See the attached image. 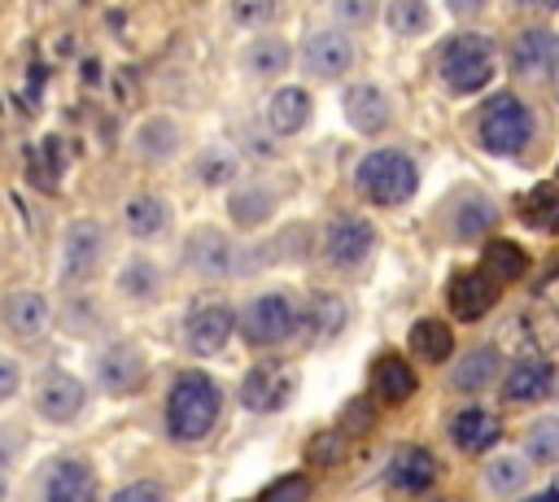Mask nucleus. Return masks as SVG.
<instances>
[{
  "label": "nucleus",
  "mask_w": 559,
  "mask_h": 502,
  "mask_svg": "<svg viewBox=\"0 0 559 502\" xmlns=\"http://www.w3.org/2000/svg\"><path fill=\"white\" fill-rule=\"evenodd\" d=\"M498 65H502V52L480 31H459L437 52V79H441V87L450 96H476V92H485L493 83Z\"/></svg>",
  "instance_id": "obj_1"
},
{
  "label": "nucleus",
  "mask_w": 559,
  "mask_h": 502,
  "mask_svg": "<svg viewBox=\"0 0 559 502\" xmlns=\"http://www.w3.org/2000/svg\"><path fill=\"white\" fill-rule=\"evenodd\" d=\"M472 135L493 157H520L537 140V113L520 92H493L480 105V113L472 122Z\"/></svg>",
  "instance_id": "obj_2"
},
{
  "label": "nucleus",
  "mask_w": 559,
  "mask_h": 502,
  "mask_svg": "<svg viewBox=\"0 0 559 502\" xmlns=\"http://www.w3.org/2000/svg\"><path fill=\"white\" fill-rule=\"evenodd\" d=\"M218 410H223V389L205 371H183L166 393V432H170V441L192 445V441L210 437V428L218 423Z\"/></svg>",
  "instance_id": "obj_3"
},
{
  "label": "nucleus",
  "mask_w": 559,
  "mask_h": 502,
  "mask_svg": "<svg viewBox=\"0 0 559 502\" xmlns=\"http://www.w3.org/2000/svg\"><path fill=\"white\" fill-rule=\"evenodd\" d=\"M354 188H358V196H367L371 205L393 210V205H406V201L419 192V166H415V157H411L406 148L384 144V148H371V153L358 157V166H354Z\"/></svg>",
  "instance_id": "obj_4"
},
{
  "label": "nucleus",
  "mask_w": 559,
  "mask_h": 502,
  "mask_svg": "<svg viewBox=\"0 0 559 502\" xmlns=\"http://www.w3.org/2000/svg\"><path fill=\"white\" fill-rule=\"evenodd\" d=\"M183 262L192 266V275L201 279H236L249 271H262L258 249H245L240 240H231L218 227H197L183 244Z\"/></svg>",
  "instance_id": "obj_5"
},
{
  "label": "nucleus",
  "mask_w": 559,
  "mask_h": 502,
  "mask_svg": "<svg viewBox=\"0 0 559 502\" xmlns=\"http://www.w3.org/2000/svg\"><path fill=\"white\" fill-rule=\"evenodd\" d=\"M301 327V310L288 292H258L245 310H240V336L253 349H271L284 345L293 332Z\"/></svg>",
  "instance_id": "obj_6"
},
{
  "label": "nucleus",
  "mask_w": 559,
  "mask_h": 502,
  "mask_svg": "<svg viewBox=\"0 0 559 502\" xmlns=\"http://www.w3.org/2000/svg\"><path fill=\"white\" fill-rule=\"evenodd\" d=\"M354 61H358V48H354L349 31H341V26H319V31H310V35L301 39V48H297V65H301V74L314 79V83H336V79H345V74L354 70Z\"/></svg>",
  "instance_id": "obj_7"
},
{
  "label": "nucleus",
  "mask_w": 559,
  "mask_h": 502,
  "mask_svg": "<svg viewBox=\"0 0 559 502\" xmlns=\"http://www.w3.org/2000/svg\"><path fill=\"white\" fill-rule=\"evenodd\" d=\"M109 253V236L96 218H70L61 231V279L66 284H87L100 275Z\"/></svg>",
  "instance_id": "obj_8"
},
{
  "label": "nucleus",
  "mask_w": 559,
  "mask_h": 502,
  "mask_svg": "<svg viewBox=\"0 0 559 502\" xmlns=\"http://www.w3.org/2000/svg\"><path fill=\"white\" fill-rule=\"evenodd\" d=\"M507 70L524 83H542L559 70V35L550 26H524L507 48Z\"/></svg>",
  "instance_id": "obj_9"
},
{
  "label": "nucleus",
  "mask_w": 559,
  "mask_h": 502,
  "mask_svg": "<svg viewBox=\"0 0 559 502\" xmlns=\"http://www.w3.org/2000/svg\"><path fill=\"white\" fill-rule=\"evenodd\" d=\"M341 113H345V122L358 131V135H384L389 127H393V96L380 87V83H371V79H362V83H349L345 92H341Z\"/></svg>",
  "instance_id": "obj_10"
},
{
  "label": "nucleus",
  "mask_w": 559,
  "mask_h": 502,
  "mask_svg": "<svg viewBox=\"0 0 559 502\" xmlns=\"http://www.w3.org/2000/svg\"><path fill=\"white\" fill-rule=\"evenodd\" d=\"M376 249V227L358 214H336L323 231V258L336 266V271H354L371 258Z\"/></svg>",
  "instance_id": "obj_11"
},
{
  "label": "nucleus",
  "mask_w": 559,
  "mask_h": 502,
  "mask_svg": "<svg viewBox=\"0 0 559 502\" xmlns=\"http://www.w3.org/2000/svg\"><path fill=\"white\" fill-rule=\"evenodd\" d=\"M498 389H502V402H511V406H537L550 393H559V375H555V362L550 358L524 354V358H515L507 367V375H502Z\"/></svg>",
  "instance_id": "obj_12"
},
{
  "label": "nucleus",
  "mask_w": 559,
  "mask_h": 502,
  "mask_svg": "<svg viewBox=\"0 0 559 502\" xmlns=\"http://www.w3.org/2000/svg\"><path fill=\"white\" fill-rule=\"evenodd\" d=\"M87 406V389L79 375L70 371H44V380L35 384V415L48 423H74Z\"/></svg>",
  "instance_id": "obj_13"
},
{
  "label": "nucleus",
  "mask_w": 559,
  "mask_h": 502,
  "mask_svg": "<svg viewBox=\"0 0 559 502\" xmlns=\"http://www.w3.org/2000/svg\"><path fill=\"white\" fill-rule=\"evenodd\" d=\"M236 327H240V319H236L223 301H205V306H197V310L188 314V323H183V345H188L197 358H214V354H223V345L236 336Z\"/></svg>",
  "instance_id": "obj_14"
},
{
  "label": "nucleus",
  "mask_w": 559,
  "mask_h": 502,
  "mask_svg": "<svg viewBox=\"0 0 559 502\" xmlns=\"http://www.w3.org/2000/svg\"><path fill=\"white\" fill-rule=\"evenodd\" d=\"M262 118H266V131H271V135L293 140V135H301V131L310 127V118H314V96H310L301 83H280V87L266 96Z\"/></svg>",
  "instance_id": "obj_15"
},
{
  "label": "nucleus",
  "mask_w": 559,
  "mask_h": 502,
  "mask_svg": "<svg viewBox=\"0 0 559 502\" xmlns=\"http://www.w3.org/2000/svg\"><path fill=\"white\" fill-rule=\"evenodd\" d=\"M498 288H502V284H498V279H493L485 266L454 275V279H450V288H445L450 314H454V319H463V323L485 319V314L493 310V301H498Z\"/></svg>",
  "instance_id": "obj_16"
},
{
  "label": "nucleus",
  "mask_w": 559,
  "mask_h": 502,
  "mask_svg": "<svg viewBox=\"0 0 559 502\" xmlns=\"http://www.w3.org/2000/svg\"><path fill=\"white\" fill-rule=\"evenodd\" d=\"M533 471H537V467L528 463L524 450H493V454L485 458V467H480V485H485L489 498L511 502V498H520V493L533 485Z\"/></svg>",
  "instance_id": "obj_17"
},
{
  "label": "nucleus",
  "mask_w": 559,
  "mask_h": 502,
  "mask_svg": "<svg viewBox=\"0 0 559 502\" xmlns=\"http://www.w3.org/2000/svg\"><path fill=\"white\" fill-rule=\"evenodd\" d=\"M96 384L114 397H127L144 384V354L131 340H114L100 358H96Z\"/></svg>",
  "instance_id": "obj_18"
},
{
  "label": "nucleus",
  "mask_w": 559,
  "mask_h": 502,
  "mask_svg": "<svg viewBox=\"0 0 559 502\" xmlns=\"http://www.w3.org/2000/svg\"><path fill=\"white\" fill-rule=\"evenodd\" d=\"M502 375H507L502 354H498L493 345H472L467 354H459V358H454V367H450V389H454V393L476 397V393H485V389L502 384Z\"/></svg>",
  "instance_id": "obj_19"
},
{
  "label": "nucleus",
  "mask_w": 559,
  "mask_h": 502,
  "mask_svg": "<svg viewBox=\"0 0 559 502\" xmlns=\"http://www.w3.org/2000/svg\"><path fill=\"white\" fill-rule=\"evenodd\" d=\"M288 393H293V380H288V371L275 367V362H258V367H249L245 380H240V406L253 410V415L280 410V406L288 402Z\"/></svg>",
  "instance_id": "obj_20"
},
{
  "label": "nucleus",
  "mask_w": 559,
  "mask_h": 502,
  "mask_svg": "<svg viewBox=\"0 0 559 502\" xmlns=\"http://www.w3.org/2000/svg\"><path fill=\"white\" fill-rule=\"evenodd\" d=\"M52 323V306L39 288H17L4 297V327L17 336V340H39Z\"/></svg>",
  "instance_id": "obj_21"
},
{
  "label": "nucleus",
  "mask_w": 559,
  "mask_h": 502,
  "mask_svg": "<svg viewBox=\"0 0 559 502\" xmlns=\"http://www.w3.org/2000/svg\"><path fill=\"white\" fill-rule=\"evenodd\" d=\"M437 454L432 450H424V445H402V450H393V458H389V467H384V476H389V485L397 489V493H424V489H432L437 485Z\"/></svg>",
  "instance_id": "obj_22"
},
{
  "label": "nucleus",
  "mask_w": 559,
  "mask_h": 502,
  "mask_svg": "<svg viewBox=\"0 0 559 502\" xmlns=\"http://www.w3.org/2000/svg\"><path fill=\"white\" fill-rule=\"evenodd\" d=\"M44 502H96V471L83 458H57L44 471Z\"/></svg>",
  "instance_id": "obj_23"
},
{
  "label": "nucleus",
  "mask_w": 559,
  "mask_h": 502,
  "mask_svg": "<svg viewBox=\"0 0 559 502\" xmlns=\"http://www.w3.org/2000/svg\"><path fill=\"white\" fill-rule=\"evenodd\" d=\"M498 437H502V423L489 406H463L450 419V441L463 454H485V450H493Z\"/></svg>",
  "instance_id": "obj_24"
},
{
  "label": "nucleus",
  "mask_w": 559,
  "mask_h": 502,
  "mask_svg": "<svg viewBox=\"0 0 559 502\" xmlns=\"http://www.w3.org/2000/svg\"><path fill=\"white\" fill-rule=\"evenodd\" d=\"M293 61H297L293 44H288L284 35H271V31L253 35V39L240 48V70L253 74V79H280Z\"/></svg>",
  "instance_id": "obj_25"
},
{
  "label": "nucleus",
  "mask_w": 559,
  "mask_h": 502,
  "mask_svg": "<svg viewBox=\"0 0 559 502\" xmlns=\"http://www.w3.org/2000/svg\"><path fill=\"white\" fill-rule=\"evenodd\" d=\"M498 227V205L485 196V192H463L450 210V236L459 244H472V240H485L489 231Z\"/></svg>",
  "instance_id": "obj_26"
},
{
  "label": "nucleus",
  "mask_w": 559,
  "mask_h": 502,
  "mask_svg": "<svg viewBox=\"0 0 559 502\" xmlns=\"http://www.w3.org/2000/svg\"><path fill=\"white\" fill-rule=\"evenodd\" d=\"M131 144H135V153L144 162H170L179 153V144H183V127L170 113H148V118H140Z\"/></svg>",
  "instance_id": "obj_27"
},
{
  "label": "nucleus",
  "mask_w": 559,
  "mask_h": 502,
  "mask_svg": "<svg viewBox=\"0 0 559 502\" xmlns=\"http://www.w3.org/2000/svg\"><path fill=\"white\" fill-rule=\"evenodd\" d=\"M227 214H231V223L245 227V231L262 227V223L275 214V188L262 183V179H245V183H236L231 196H227Z\"/></svg>",
  "instance_id": "obj_28"
},
{
  "label": "nucleus",
  "mask_w": 559,
  "mask_h": 502,
  "mask_svg": "<svg viewBox=\"0 0 559 502\" xmlns=\"http://www.w3.org/2000/svg\"><path fill=\"white\" fill-rule=\"evenodd\" d=\"M122 223H127V231H131L135 240H157V236H166V227H170V205H166L157 192H135V196H127V205H122Z\"/></svg>",
  "instance_id": "obj_29"
},
{
  "label": "nucleus",
  "mask_w": 559,
  "mask_h": 502,
  "mask_svg": "<svg viewBox=\"0 0 559 502\" xmlns=\"http://www.w3.org/2000/svg\"><path fill=\"white\" fill-rule=\"evenodd\" d=\"M520 450L528 454L533 467H559V415H555V410L533 415V419L524 423Z\"/></svg>",
  "instance_id": "obj_30"
},
{
  "label": "nucleus",
  "mask_w": 559,
  "mask_h": 502,
  "mask_svg": "<svg viewBox=\"0 0 559 502\" xmlns=\"http://www.w3.org/2000/svg\"><path fill=\"white\" fill-rule=\"evenodd\" d=\"M406 340H411V354L419 362H445L454 354V332L445 319H415Z\"/></svg>",
  "instance_id": "obj_31"
},
{
  "label": "nucleus",
  "mask_w": 559,
  "mask_h": 502,
  "mask_svg": "<svg viewBox=\"0 0 559 502\" xmlns=\"http://www.w3.org/2000/svg\"><path fill=\"white\" fill-rule=\"evenodd\" d=\"M415 384H419V375L411 371L406 358L384 354V358L376 362V397H380L384 406H402V402L415 393Z\"/></svg>",
  "instance_id": "obj_32"
},
{
  "label": "nucleus",
  "mask_w": 559,
  "mask_h": 502,
  "mask_svg": "<svg viewBox=\"0 0 559 502\" xmlns=\"http://www.w3.org/2000/svg\"><path fill=\"white\" fill-rule=\"evenodd\" d=\"M384 26L397 39H419L432 31V4L428 0H389L384 4Z\"/></svg>",
  "instance_id": "obj_33"
},
{
  "label": "nucleus",
  "mask_w": 559,
  "mask_h": 502,
  "mask_svg": "<svg viewBox=\"0 0 559 502\" xmlns=\"http://www.w3.org/2000/svg\"><path fill=\"white\" fill-rule=\"evenodd\" d=\"M118 288H122L127 301H140V306L157 301V292H162V271H157V262H153V258H127V266H122V275H118Z\"/></svg>",
  "instance_id": "obj_34"
},
{
  "label": "nucleus",
  "mask_w": 559,
  "mask_h": 502,
  "mask_svg": "<svg viewBox=\"0 0 559 502\" xmlns=\"http://www.w3.org/2000/svg\"><path fill=\"white\" fill-rule=\"evenodd\" d=\"M480 266H485L498 284H515V279L528 271V253H524L515 240H489L485 253H480Z\"/></svg>",
  "instance_id": "obj_35"
},
{
  "label": "nucleus",
  "mask_w": 559,
  "mask_h": 502,
  "mask_svg": "<svg viewBox=\"0 0 559 502\" xmlns=\"http://www.w3.org/2000/svg\"><path fill=\"white\" fill-rule=\"evenodd\" d=\"M192 170H197V179H201V183L223 188V183H231V179H236L240 162H236V148H227V144H210V148H201V153H197Z\"/></svg>",
  "instance_id": "obj_36"
},
{
  "label": "nucleus",
  "mask_w": 559,
  "mask_h": 502,
  "mask_svg": "<svg viewBox=\"0 0 559 502\" xmlns=\"http://www.w3.org/2000/svg\"><path fill=\"white\" fill-rule=\"evenodd\" d=\"M520 218L533 227V231H555L559 227V192L555 188H528L520 196Z\"/></svg>",
  "instance_id": "obj_37"
},
{
  "label": "nucleus",
  "mask_w": 559,
  "mask_h": 502,
  "mask_svg": "<svg viewBox=\"0 0 559 502\" xmlns=\"http://www.w3.org/2000/svg\"><path fill=\"white\" fill-rule=\"evenodd\" d=\"M328 13H332V22L341 26V31H367V26H376V17L384 13V4L380 0H328Z\"/></svg>",
  "instance_id": "obj_38"
},
{
  "label": "nucleus",
  "mask_w": 559,
  "mask_h": 502,
  "mask_svg": "<svg viewBox=\"0 0 559 502\" xmlns=\"http://www.w3.org/2000/svg\"><path fill=\"white\" fill-rule=\"evenodd\" d=\"M341 323H345V306H341V297L319 292V297L310 301V336L328 340V336H336V332H341Z\"/></svg>",
  "instance_id": "obj_39"
},
{
  "label": "nucleus",
  "mask_w": 559,
  "mask_h": 502,
  "mask_svg": "<svg viewBox=\"0 0 559 502\" xmlns=\"http://www.w3.org/2000/svg\"><path fill=\"white\" fill-rule=\"evenodd\" d=\"M280 17V0H231V22L245 31H266Z\"/></svg>",
  "instance_id": "obj_40"
},
{
  "label": "nucleus",
  "mask_w": 559,
  "mask_h": 502,
  "mask_svg": "<svg viewBox=\"0 0 559 502\" xmlns=\"http://www.w3.org/2000/svg\"><path fill=\"white\" fill-rule=\"evenodd\" d=\"M524 332H533V336H528L533 345H542V340L559 345V314H555L546 301H533V306L524 310Z\"/></svg>",
  "instance_id": "obj_41"
},
{
  "label": "nucleus",
  "mask_w": 559,
  "mask_h": 502,
  "mask_svg": "<svg viewBox=\"0 0 559 502\" xmlns=\"http://www.w3.org/2000/svg\"><path fill=\"white\" fill-rule=\"evenodd\" d=\"M306 498H310V480L297 476V471H288V476H280L275 485H266L258 502H306Z\"/></svg>",
  "instance_id": "obj_42"
},
{
  "label": "nucleus",
  "mask_w": 559,
  "mask_h": 502,
  "mask_svg": "<svg viewBox=\"0 0 559 502\" xmlns=\"http://www.w3.org/2000/svg\"><path fill=\"white\" fill-rule=\"evenodd\" d=\"M109 502H170V493L162 485H153V480H135V485H122Z\"/></svg>",
  "instance_id": "obj_43"
},
{
  "label": "nucleus",
  "mask_w": 559,
  "mask_h": 502,
  "mask_svg": "<svg viewBox=\"0 0 559 502\" xmlns=\"http://www.w3.org/2000/svg\"><path fill=\"white\" fill-rule=\"evenodd\" d=\"M17 384H22V367H17V358L0 354V402H9V397L17 393Z\"/></svg>",
  "instance_id": "obj_44"
},
{
  "label": "nucleus",
  "mask_w": 559,
  "mask_h": 502,
  "mask_svg": "<svg viewBox=\"0 0 559 502\" xmlns=\"http://www.w3.org/2000/svg\"><path fill=\"white\" fill-rule=\"evenodd\" d=\"M441 4H445L450 17H459V22H476L493 0H441Z\"/></svg>",
  "instance_id": "obj_45"
},
{
  "label": "nucleus",
  "mask_w": 559,
  "mask_h": 502,
  "mask_svg": "<svg viewBox=\"0 0 559 502\" xmlns=\"http://www.w3.org/2000/svg\"><path fill=\"white\" fill-rule=\"evenodd\" d=\"M515 4L528 13H559V0H515Z\"/></svg>",
  "instance_id": "obj_46"
},
{
  "label": "nucleus",
  "mask_w": 559,
  "mask_h": 502,
  "mask_svg": "<svg viewBox=\"0 0 559 502\" xmlns=\"http://www.w3.org/2000/svg\"><path fill=\"white\" fill-rule=\"evenodd\" d=\"M4 493H9V480H4V467H0V502H4Z\"/></svg>",
  "instance_id": "obj_47"
},
{
  "label": "nucleus",
  "mask_w": 559,
  "mask_h": 502,
  "mask_svg": "<svg viewBox=\"0 0 559 502\" xmlns=\"http://www.w3.org/2000/svg\"><path fill=\"white\" fill-rule=\"evenodd\" d=\"M537 502H559V493H546V498H537Z\"/></svg>",
  "instance_id": "obj_48"
},
{
  "label": "nucleus",
  "mask_w": 559,
  "mask_h": 502,
  "mask_svg": "<svg viewBox=\"0 0 559 502\" xmlns=\"http://www.w3.org/2000/svg\"><path fill=\"white\" fill-rule=\"evenodd\" d=\"M441 502H454V498H441Z\"/></svg>",
  "instance_id": "obj_49"
},
{
  "label": "nucleus",
  "mask_w": 559,
  "mask_h": 502,
  "mask_svg": "<svg viewBox=\"0 0 559 502\" xmlns=\"http://www.w3.org/2000/svg\"><path fill=\"white\" fill-rule=\"evenodd\" d=\"M555 397H559V393H555Z\"/></svg>",
  "instance_id": "obj_50"
}]
</instances>
